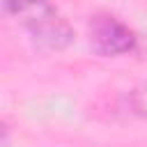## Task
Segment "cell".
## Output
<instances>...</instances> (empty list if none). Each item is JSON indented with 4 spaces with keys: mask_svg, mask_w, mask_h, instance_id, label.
Masks as SVG:
<instances>
[{
    "mask_svg": "<svg viewBox=\"0 0 147 147\" xmlns=\"http://www.w3.org/2000/svg\"><path fill=\"white\" fill-rule=\"evenodd\" d=\"M23 25H25L28 34L32 37V41L46 51H64L74 41V28L64 21V16L55 7L25 21Z\"/></svg>",
    "mask_w": 147,
    "mask_h": 147,
    "instance_id": "2",
    "label": "cell"
},
{
    "mask_svg": "<svg viewBox=\"0 0 147 147\" xmlns=\"http://www.w3.org/2000/svg\"><path fill=\"white\" fill-rule=\"evenodd\" d=\"M53 7H55L53 0H5L7 14L21 18L23 23L39 16V14H44V11H48V9H53Z\"/></svg>",
    "mask_w": 147,
    "mask_h": 147,
    "instance_id": "3",
    "label": "cell"
},
{
    "mask_svg": "<svg viewBox=\"0 0 147 147\" xmlns=\"http://www.w3.org/2000/svg\"><path fill=\"white\" fill-rule=\"evenodd\" d=\"M87 39L96 55L117 57L136 48V32L108 11H96L87 21Z\"/></svg>",
    "mask_w": 147,
    "mask_h": 147,
    "instance_id": "1",
    "label": "cell"
},
{
    "mask_svg": "<svg viewBox=\"0 0 147 147\" xmlns=\"http://www.w3.org/2000/svg\"><path fill=\"white\" fill-rule=\"evenodd\" d=\"M129 108L133 115L147 119V83H140L129 92Z\"/></svg>",
    "mask_w": 147,
    "mask_h": 147,
    "instance_id": "4",
    "label": "cell"
}]
</instances>
